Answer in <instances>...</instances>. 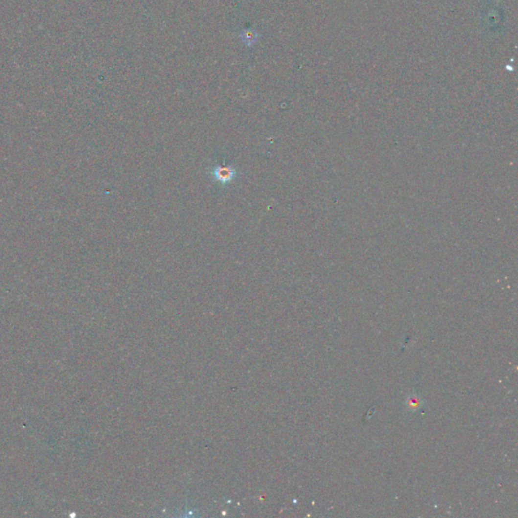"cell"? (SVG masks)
Returning <instances> with one entry per match:
<instances>
[{"instance_id": "1", "label": "cell", "mask_w": 518, "mask_h": 518, "mask_svg": "<svg viewBox=\"0 0 518 518\" xmlns=\"http://www.w3.org/2000/svg\"><path fill=\"white\" fill-rule=\"evenodd\" d=\"M238 37L240 38V40L242 41V43L244 44L245 47L252 48V47H254L256 45L257 42L259 41V39L261 37V35L256 31L255 28L248 27V28L242 29Z\"/></svg>"}, {"instance_id": "2", "label": "cell", "mask_w": 518, "mask_h": 518, "mask_svg": "<svg viewBox=\"0 0 518 518\" xmlns=\"http://www.w3.org/2000/svg\"><path fill=\"white\" fill-rule=\"evenodd\" d=\"M213 175L215 179L221 183H229L235 177V171L233 168L228 166H218L214 169Z\"/></svg>"}]
</instances>
